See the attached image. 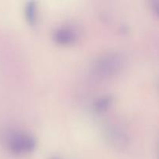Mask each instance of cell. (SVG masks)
I'll return each instance as SVG.
<instances>
[{"label": "cell", "instance_id": "obj_1", "mask_svg": "<svg viewBox=\"0 0 159 159\" xmlns=\"http://www.w3.org/2000/svg\"><path fill=\"white\" fill-rule=\"evenodd\" d=\"M7 144L12 153H27L35 148L36 140L34 137L27 134L13 132L8 136Z\"/></svg>", "mask_w": 159, "mask_h": 159}, {"label": "cell", "instance_id": "obj_2", "mask_svg": "<svg viewBox=\"0 0 159 159\" xmlns=\"http://www.w3.org/2000/svg\"><path fill=\"white\" fill-rule=\"evenodd\" d=\"M121 60L116 55H108L102 57L96 62L95 70L99 75L108 76L114 74L120 69Z\"/></svg>", "mask_w": 159, "mask_h": 159}, {"label": "cell", "instance_id": "obj_3", "mask_svg": "<svg viewBox=\"0 0 159 159\" xmlns=\"http://www.w3.org/2000/svg\"><path fill=\"white\" fill-rule=\"evenodd\" d=\"M107 138L115 147H124L128 142V135L123 127L112 126L107 130Z\"/></svg>", "mask_w": 159, "mask_h": 159}, {"label": "cell", "instance_id": "obj_4", "mask_svg": "<svg viewBox=\"0 0 159 159\" xmlns=\"http://www.w3.org/2000/svg\"><path fill=\"white\" fill-rule=\"evenodd\" d=\"M53 37L57 43L66 45L74 43L77 39V35L71 28L61 27L54 31Z\"/></svg>", "mask_w": 159, "mask_h": 159}, {"label": "cell", "instance_id": "obj_5", "mask_svg": "<svg viewBox=\"0 0 159 159\" xmlns=\"http://www.w3.org/2000/svg\"><path fill=\"white\" fill-rule=\"evenodd\" d=\"M25 15L26 20L31 25H34L37 19V6L36 2L34 1L28 2L25 8Z\"/></svg>", "mask_w": 159, "mask_h": 159}, {"label": "cell", "instance_id": "obj_6", "mask_svg": "<svg viewBox=\"0 0 159 159\" xmlns=\"http://www.w3.org/2000/svg\"><path fill=\"white\" fill-rule=\"evenodd\" d=\"M112 97L110 96H102L101 98L98 99L94 104V108L96 111L102 112L105 111L110 105L112 102Z\"/></svg>", "mask_w": 159, "mask_h": 159}, {"label": "cell", "instance_id": "obj_7", "mask_svg": "<svg viewBox=\"0 0 159 159\" xmlns=\"http://www.w3.org/2000/svg\"><path fill=\"white\" fill-rule=\"evenodd\" d=\"M51 159H59L58 158H51Z\"/></svg>", "mask_w": 159, "mask_h": 159}]
</instances>
